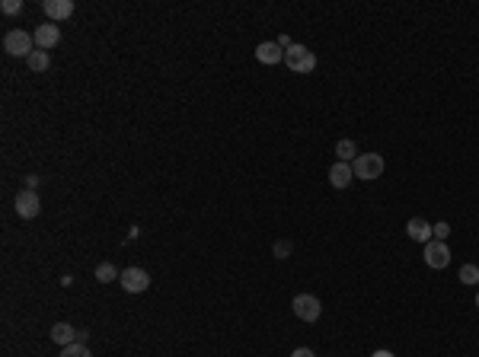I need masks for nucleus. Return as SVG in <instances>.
Masks as SVG:
<instances>
[{"instance_id": "f257e3e1", "label": "nucleus", "mask_w": 479, "mask_h": 357, "mask_svg": "<svg viewBox=\"0 0 479 357\" xmlns=\"http://www.w3.org/2000/svg\"><path fill=\"white\" fill-rule=\"evenodd\" d=\"M383 169H387V163H383L380 153H358V160L351 163V173H355V179H361V182L380 179Z\"/></svg>"}, {"instance_id": "f03ea898", "label": "nucleus", "mask_w": 479, "mask_h": 357, "mask_svg": "<svg viewBox=\"0 0 479 357\" xmlns=\"http://www.w3.org/2000/svg\"><path fill=\"white\" fill-rule=\"evenodd\" d=\"M285 64H287V70H294V74H310V70L316 67V54L310 52L307 45L294 42L285 52Z\"/></svg>"}, {"instance_id": "7ed1b4c3", "label": "nucleus", "mask_w": 479, "mask_h": 357, "mask_svg": "<svg viewBox=\"0 0 479 357\" xmlns=\"http://www.w3.org/2000/svg\"><path fill=\"white\" fill-rule=\"evenodd\" d=\"M3 52L13 54V58H29L35 52V39L29 32H23V29H10L3 35Z\"/></svg>"}, {"instance_id": "20e7f679", "label": "nucleus", "mask_w": 479, "mask_h": 357, "mask_svg": "<svg viewBox=\"0 0 479 357\" xmlns=\"http://www.w3.org/2000/svg\"><path fill=\"white\" fill-rule=\"evenodd\" d=\"M291 310H294V316L300 323H316L323 313V303H320V296H314V294H297L291 300Z\"/></svg>"}, {"instance_id": "39448f33", "label": "nucleus", "mask_w": 479, "mask_h": 357, "mask_svg": "<svg viewBox=\"0 0 479 357\" xmlns=\"http://www.w3.org/2000/svg\"><path fill=\"white\" fill-rule=\"evenodd\" d=\"M425 265L435 271H445L447 265H451V246L441 243V239H431V243H425Z\"/></svg>"}, {"instance_id": "423d86ee", "label": "nucleus", "mask_w": 479, "mask_h": 357, "mask_svg": "<svg viewBox=\"0 0 479 357\" xmlns=\"http://www.w3.org/2000/svg\"><path fill=\"white\" fill-rule=\"evenodd\" d=\"M13 208H17V214L23 220H32V217H39V210H42V198H39V192L23 188V192H17V198H13Z\"/></svg>"}, {"instance_id": "0eeeda50", "label": "nucleus", "mask_w": 479, "mask_h": 357, "mask_svg": "<svg viewBox=\"0 0 479 357\" xmlns=\"http://www.w3.org/2000/svg\"><path fill=\"white\" fill-rule=\"evenodd\" d=\"M119 284H122V290H128V294H144V290L150 288V274L144 268H122Z\"/></svg>"}, {"instance_id": "6e6552de", "label": "nucleus", "mask_w": 479, "mask_h": 357, "mask_svg": "<svg viewBox=\"0 0 479 357\" xmlns=\"http://www.w3.org/2000/svg\"><path fill=\"white\" fill-rule=\"evenodd\" d=\"M32 39H35V48H42V52H52L54 45L61 42V29H58V23H42V26H35Z\"/></svg>"}, {"instance_id": "1a4fd4ad", "label": "nucleus", "mask_w": 479, "mask_h": 357, "mask_svg": "<svg viewBox=\"0 0 479 357\" xmlns=\"http://www.w3.org/2000/svg\"><path fill=\"white\" fill-rule=\"evenodd\" d=\"M42 13L48 23H61V19L74 17V0H42Z\"/></svg>"}, {"instance_id": "9d476101", "label": "nucleus", "mask_w": 479, "mask_h": 357, "mask_svg": "<svg viewBox=\"0 0 479 357\" xmlns=\"http://www.w3.org/2000/svg\"><path fill=\"white\" fill-rule=\"evenodd\" d=\"M256 61L259 64H281L285 61V48H281L278 42H262V45H256Z\"/></svg>"}, {"instance_id": "9b49d317", "label": "nucleus", "mask_w": 479, "mask_h": 357, "mask_svg": "<svg viewBox=\"0 0 479 357\" xmlns=\"http://www.w3.org/2000/svg\"><path fill=\"white\" fill-rule=\"evenodd\" d=\"M431 227H435V224H428V220H422V217H412L409 224H406V236H409L412 243H431V239H435Z\"/></svg>"}, {"instance_id": "f8f14e48", "label": "nucleus", "mask_w": 479, "mask_h": 357, "mask_svg": "<svg viewBox=\"0 0 479 357\" xmlns=\"http://www.w3.org/2000/svg\"><path fill=\"white\" fill-rule=\"evenodd\" d=\"M351 179H355V173H351V163H342V160H336V163L329 166V185H332V188H349Z\"/></svg>"}, {"instance_id": "ddd939ff", "label": "nucleus", "mask_w": 479, "mask_h": 357, "mask_svg": "<svg viewBox=\"0 0 479 357\" xmlns=\"http://www.w3.org/2000/svg\"><path fill=\"white\" fill-rule=\"evenodd\" d=\"M48 335H52V341H54V345H61V348H68V345L77 341V329H74L70 323H54Z\"/></svg>"}, {"instance_id": "4468645a", "label": "nucleus", "mask_w": 479, "mask_h": 357, "mask_svg": "<svg viewBox=\"0 0 479 357\" xmlns=\"http://www.w3.org/2000/svg\"><path fill=\"white\" fill-rule=\"evenodd\" d=\"M26 64H29V70H35V74H45V70L52 67V54L42 52V48H35V52L26 58Z\"/></svg>"}, {"instance_id": "2eb2a0df", "label": "nucleus", "mask_w": 479, "mask_h": 357, "mask_svg": "<svg viewBox=\"0 0 479 357\" xmlns=\"http://www.w3.org/2000/svg\"><path fill=\"white\" fill-rule=\"evenodd\" d=\"M336 157H339L342 163H355V160H358V147H355V140H351V138H342L339 144H336Z\"/></svg>"}, {"instance_id": "dca6fc26", "label": "nucleus", "mask_w": 479, "mask_h": 357, "mask_svg": "<svg viewBox=\"0 0 479 357\" xmlns=\"http://www.w3.org/2000/svg\"><path fill=\"white\" fill-rule=\"evenodd\" d=\"M93 274H96V281H99V284H109V281H119V274H122V271L115 268L112 261H99Z\"/></svg>"}, {"instance_id": "f3484780", "label": "nucleus", "mask_w": 479, "mask_h": 357, "mask_svg": "<svg viewBox=\"0 0 479 357\" xmlns=\"http://www.w3.org/2000/svg\"><path fill=\"white\" fill-rule=\"evenodd\" d=\"M457 278H460V284L476 288V284H479V265H463V268L457 271Z\"/></svg>"}, {"instance_id": "a211bd4d", "label": "nucleus", "mask_w": 479, "mask_h": 357, "mask_svg": "<svg viewBox=\"0 0 479 357\" xmlns=\"http://www.w3.org/2000/svg\"><path fill=\"white\" fill-rule=\"evenodd\" d=\"M58 357H93L90 354L87 345H80V341H74V345H68V348H61V354Z\"/></svg>"}, {"instance_id": "6ab92c4d", "label": "nucleus", "mask_w": 479, "mask_h": 357, "mask_svg": "<svg viewBox=\"0 0 479 357\" xmlns=\"http://www.w3.org/2000/svg\"><path fill=\"white\" fill-rule=\"evenodd\" d=\"M0 10H3V17H19L23 13V0H3Z\"/></svg>"}, {"instance_id": "aec40b11", "label": "nucleus", "mask_w": 479, "mask_h": 357, "mask_svg": "<svg viewBox=\"0 0 479 357\" xmlns=\"http://www.w3.org/2000/svg\"><path fill=\"white\" fill-rule=\"evenodd\" d=\"M291 249H294V246H291V239H278V243L272 246L275 259H287V255H291Z\"/></svg>"}, {"instance_id": "412c9836", "label": "nucleus", "mask_w": 479, "mask_h": 357, "mask_svg": "<svg viewBox=\"0 0 479 357\" xmlns=\"http://www.w3.org/2000/svg\"><path fill=\"white\" fill-rule=\"evenodd\" d=\"M431 233H435V239H441V243H447V236H451V224H445V220H438L435 227H431Z\"/></svg>"}, {"instance_id": "4be33fe9", "label": "nucleus", "mask_w": 479, "mask_h": 357, "mask_svg": "<svg viewBox=\"0 0 479 357\" xmlns=\"http://www.w3.org/2000/svg\"><path fill=\"white\" fill-rule=\"evenodd\" d=\"M291 357H316V354L310 348H294V351H291Z\"/></svg>"}, {"instance_id": "5701e85b", "label": "nucleus", "mask_w": 479, "mask_h": 357, "mask_svg": "<svg viewBox=\"0 0 479 357\" xmlns=\"http://www.w3.org/2000/svg\"><path fill=\"white\" fill-rule=\"evenodd\" d=\"M26 188H29V192H35V188H39V175H26Z\"/></svg>"}, {"instance_id": "b1692460", "label": "nucleus", "mask_w": 479, "mask_h": 357, "mask_svg": "<svg viewBox=\"0 0 479 357\" xmlns=\"http://www.w3.org/2000/svg\"><path fill=\"white\" fill-rule=\"evenodd\" d=\"M371 357H396V354H393V351H387V348H380V351H374Z\"/></svg>"}, {"instance_id": "393cba45", "label": "nucleus", "mask_w": 479, "mask_h": 357, "mask_svg": "<svg viewBox=\"0 0 479 357\" xmlns=\"http://www.w3.org/2000/svg\"><path fill=\"white\" fill-rule=\"evenodd\" d=\"M476 310H479V294H476Z\"/></svg>"}]
</instances>
